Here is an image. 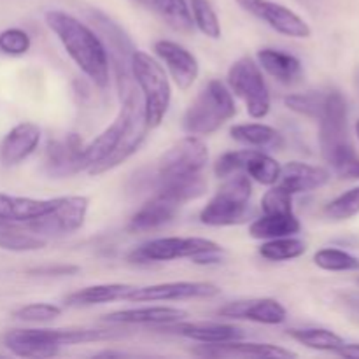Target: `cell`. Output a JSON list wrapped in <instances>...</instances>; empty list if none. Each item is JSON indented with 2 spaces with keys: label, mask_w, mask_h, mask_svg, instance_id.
Here are the masks:
<instances>
[{
  "label": "cell",
  "mask_w": 359,
  "mask_h": 359,
  "mask_svg": "<svg viewBox=\"0 0 359 359\" xmlns=\"http://www.w3.org/2000/svg\"><path fill=\"white\" fill-rule=\"evenodd\" d=\"M46 25L58 37L67 55L79 67L81 72L97 86H107L111 60L100 35L76 16L60 9L46 13Z\"/></svg>",
  "instance_id": "cell-1"
},
{
  "label": "cell",
  "mask_w": 359,
  "mask_h": 359,
  "mask_svg": "<svg viewBox=\"0 0 359 359\" xmlns=\"http://www.w3.org/2000/svg\"><path fill=\"white\" fill-rule=\"evenodd\" d=\"M237 114L233 93L219 79H210L182 116V130L188 135L207 137Z\"/></svg>",
  "instance_id": "cell-2"
},
{
  "label": "cell",
  "mask_w": 359,
  "mask_h": 359,
  "mask_svg": "<svg viewBox=\"0 0 359 359\" xmlns=\"http://www.w3.org/2000/svg\"><path fill=\"white\" fill-rule=\"evenodd\" d=\"M132 76L139 86L144 116L151 130L158 128L167 116L172 102V88L163 65L146 51L135 49L132 55Z\"/></svg>",
  "instance_id": "cell-3"
},
{
  "label": "cell",
  "mask_w": 359,
  "mask_h": 359,
  "mask_svg": "<svg viewBox=\"0 0 359 359\" xmlns=\"http://www.w3.org/2000/svg\"><path fill=\"white\" fill-rule=\"evenodd\" d=\"M252 182L249 175L237 172L219 186L216 195L200 212V221L207 226H233L244 223L251 214Z\"/></svg>",
  "instance_id": "cell-4"
},
{
  "label": "cell",
  "mask_w": 359,
  "mask_h": 359,
  "mask_svg": "<svg viewBox=\"0 0 359 359\" xmlns=\"http://www.w3.org/2000/svg\"><path fill=\"white\" fill-rule=\"evenodd\" d=\"M228 86L245 104V111L252 119H263L272 107L269 84L263 77L262 67L251 58L242 56L228 70Z\"/></svg>",
  "instance_id": "cell-5"
},
{
  "label": "cell",
  "mask_w": 359,
  "mask_h": 359,
  "mask_svg": "<svg viewBox=\"0 0 359 359\" xmlns=\"http://www.w3.org/2000/svg\"><path fill=\"white\" fill-rule=\"evenodd\" d=\"M207 161H209V149L205 142L200 137L186 135L161 154L160 160L156 161V170L151 184L154 186L168 179L200 174L205 168Z\"/></svg>",
  "instance_id": "cell-6"
},
{
  "label": "cell",
  "mask_w": 359,
  "mask_h": 359,
  "mask_svg": "<svg viewBox=\"0 0 359 359\" xmlns=\"http://www.w3.org/2000/svg\"><path fill=\"white\" fill-rule=\"evenodd\" d=\"M90 200L86 196H58L51 210L28 221L27 228L39 237H65L79 230L86 219Z\"/></svg>",
  "instance_id": "cell-7"
},
{
  "label": "cell",
  "mask_w": 359,
  "mask_h": 359,
  "mask_svg": "<svg viewBox=\"0 0 359 359\" xmlns=\"http://www.w3.org/2000/svg\"><path fill=\"white\" fill-rule=\"evenodd\" d=\"M217 242L202 237H161L144 242L128 255V262L146 265V263L174 262V259L188 258L209 251H219Z\"/></svg>",
  "instance_id": "cell-8"
},
{
  "label": "cell",
  "mask_w": 359,
  "mask_h": 359,
  "mask_svg": "<svg viewBox=\"0 0 359 359\" xmlns=\"http://www.w3.org/2000/svg\"><path fill=\"white\" fill-rule=\"evenodd\" d=\"M149 130L151 128L146 123V116H144L142 98H139V95H137L132 100L128 119H126V125L121 137H119V142L116 144L114 149H112L100 163L88 168V172H90L91 175H100L112 170V168L119 167L121 163H125L130 156H133V154L140 149V146H142L144 140H146Z\"/></svg>",
  "instance_id": "cell-9"
},
{
  "label": "cell",
  "mask_w": 359,
  "mask_h": 359,
  "mask_svg": "<svg viewBox=\"0 0 359 359\" xmlns=\"http://www.w3.org/2000/svg\"><path fill=\"white\" fill-rule=\"evenodd\" d=\"M237 4L245 13L265 21L277 34L293 39L311 37L312 30L307 21L283 4L272 0H237Z\"/></svg>",
  "instance_id": "cell-10"
},
{
  "label": "cell",
  "mask_w": 359,
  "mask_h": 359,
  "mask_svg": "<svg viewBox=\"0 0 359 359\" xmlns=\"http://www.w3.org/2000/svg\"><path fill=\"white\" fill-rule=\"evenodd\" d=\"M221 293L219 287L212 283H198V280H177V283H161L151 286H135L125 300L133 304L146 302H175L193 300V298H214Z\"/></svg>",
  "instance_id": "cell-11"
},
{
  "label": "cell",
  "mask_w": 359,
  "mask_h": 359,
  "mask_svg": "<svg viewBox=\"0 0 359 359\" xmlns=\"http://www.w3.org/2000/svg\"><path fill=\"white\" fill-rule=\"evenodd\" d=\"M88 170L84 161V142L77 133L65 139L49 140L44 153V172L53 179H65Z\"/></svg>",
  "instance_id": "cell-12"
},
{
  "label": "cell",
  "mask_w": 359,
  "mask_h": 359,
  "mask_svg": "<svg viewBox=\"0 0 359 359\" xmlns=\"http://www.w3.org/2000/svg\"><path fill=\"white\" fill-rule=\"evenodd\" d=\"M319 121V144L325 156L335 147L351 142L347 128V102L340 91H326Z\"/></svg>",
  "instance_id": "cell-13"
},
{
  "label": "cell",
  "mask_w": 359,
  "mask_h": 359,
  "mask_svg": "<svg viewBox=\"0 0 359 359\" xmlns=\"http://www.w3.org/2000/svg\"><path fill=\"white\" fill-rule=\"evenodd\" d=\"M154 53L161 60V63L167 67L179 90H189L195 84V81L198 79V60L179 42L161 39V41L154 42Z\"/></svg>",
  "instance_id": "cell-14"
},
{
  "label": "cell",
  "mask_w": 359,
  "mask_h": 359,
  "mask_svg": "<svg viewBox=\"0 0 359 359\" xmlns=\"http://www.w3.org/2000/svg\"><path fill=\"white\" fill-rule=\"evenodd\" d=\"M217 316L276 326L286 321L287 311L280 302L273 300V298H251V300H237L223 305L217 309Z\"/></svg>",
  "instance_id": "cell-15"
},
{
  "label": "cell",
  "mask_w": 359,
  "mask_h": 359,
  "mask_svg": "<svg viewBox=\"0 0 359 359\" xmlns=\"http://www.w3.org/2000/svg\"><path fill=\"white\" fill-rule=\"evenodd\" d=\"M158 330L184 337V339L198 344H224L244 339V330L241 326L214 321L191 323L182 319V321L170 323V325H158Z\"/></svg>",
  "instance_id": "cell-16"
},
{
  "label": "cell",
  "mask_w": 359,
  "mask_h": 359,
  "mask_svg": "<svg viewBox=\"0 0 359 359\" xmlns=\"http://www.w3.org/2000/svg\"><path fill=\"white\" fill-rule=\"evenodd\" d=\"M2 340L4 346L20 358H53L60 351L49 328L11 330Z\"/></svg>",
  "instance_id": "cell-17"
},
{
  "label": "cell",
  "mask_w": 359,
  "mask_h": 359,
  "mask_svg": "<svg viewBox=\"0 0 359 359\" xmlns=\"http://www.w3.org/2000/svg\"><path fill=\"white\" fill-rule=\"evenodd\" d=\"M203 358H276L287 359L297 358V353L273 344H256V342H233L224 344H202L198 349L193 351Z\"/></svg>",
  "instance_id": "cell-18"
},
{
  "label": "cell",
  "mask_w": 359,
  "mask_h": 359,
  "mask_svg": "<svg viewBox=\"0 0 359 359\" xmlns=\"http://www.w3.org/2000/svg\"><path fill=\"white\" fill-rule=\"evenodd\" d=\"M41 142V128L32 121H23L11 128L0 144V160L6 167H14L35 153Z\"/></svg>",
  "instance_id": "cell-19"
},
{
  "label": "cell",
  "mask_w": 359,
  "mask_h": 359,
  "mask_svg": "<svg viewBox=\"0 0 359 359\" xmlns=\"http://www.w3.org/2000/svg\"><path fill=\"white\" fill-rule=\"evenodd\" d=\"M181 207V203L175 202L170 196L154 191V195L133 214L128 223V230L133 231V233L158 230V228L170 223L177 216Z\"/></svg>",
  "instance_id": "cell-20"
},
{
  "label": "cell",
  "mask_w": 359,
  "mask_h": 359,
  "mask_svg": "<svg viewBox=\"0 0 359 359\" xmlns=\"http://www.w3.org/2000/svg\"><path fill=\"white\" fill-rule=\"evenodd\" d=\"M328 181L330 172L326 168L302 163V161H290L280 167L279 181L276 184L294 196L323 188Z\"/></svg>",
  "instance_id": "cell-21"
},
{
  "label": "cell",
  "mask_w": 359,
  "mask_h": 359,
  "mask_svg": "<svg viewBox=\"0 0 359 359\" xmlns=\"http://www.w3.org/2000/svg\"><path fill=\"white\" fill-rule=\"evenodd\" d=\"M188 318V312L175 307H139L116 311L104 316L105 323L112 325H170Z\"/></svg>",
  "instance_id": "cell-22"
},
{
  "label": "cell",
  "mask_w": 359,
  "mask_h": 359,
  "mask_svg": "<svg viewBox=\"0 0 359 359\" xmlns=\"http://www.w3.org/2000/svg\"><path fill=\"white\" fill-rule=\"evenodd\" d=\"M53 203L55 198L39 200L0 193V219L11 223H28L35 217L44 216L48 210H51Z\"/></svg>",
  "instance_id": "cell-23"
},
{
  "label": "cell",
  "mask_w": 359,
  "mask_h": 359,
  "mask_svg": "<svg viewBox=\"0 0 359 359\" xmlns=\"http://www.w3.org/2000/svg\"><path fill=\"white\" fill-rule=\"evenodd\" d=\"M230 137L238 144L251 149L277 151L284 146V139L279 130L265 123H242L230 128Z\"/></svg>",
  "instance_id": "cell-24"
},
{
  "label": "cell",
  "mask_w": 359,
  "mask_h": 359,
  "mask_svg": "<svg viewBox=\"0 0 359 359\" xmlns=\"http://www.w3.org/2000/svg\"><path fill=\"white\" fill-rule=\"evenodd\" d=\"M258 65L265 70L269 76L277 79L279 83L290 84L300 77L302 62L291 53L283 51V49L265 48L258 51Z\"/></svg>",
  "instance_id": "cell-25"
},
{
  "label": "cell",
  "mask_w": 359,
  "mask_h": 359,
  "mask_svg": "<svg viewBox=\"0 0 359 359\" xmlns=\"http://www.w3.org/2000/svg\"><path fill=\"white\" fill-rule=\"evenodd\" d=\"M133 284H95V286L83 287L79 291H74L65 298V305L69 307H91V305L111 304L116 300H125L126 294L133 290Z\"/></svg>",
  "instance_id": "cell-26"
},
{
  "label": "cell",
  "mask_w": 359,
  "mask_h": 359,
  "mask_svg": "<svg viewBox=\"0 0 359 359\" xmlns=\"http://www.w3.org/2000/svg\"><path fill=\"white\" fill-rule=\"evenodd\" d=\"M302 230L300 219L294 212L263 214L249 226V235L258 241H270L279 237H293Z\"/></svg>",
  "instance_id": "cell-27"
},
{
  "label": "cell",
  "mask_w": 359,
  "mask_h": 359,
  "mask_svg": "<svg viewBox=\"0 0 359 359\" xmlns=\"http://www.w3.org/2000/svg\"><path fill=\"white\" fill-rule=\"evenodd\" d=\"M244 174L249 175L251 181L259 182L263 186H273L279 181L280 165L276 158L266 154L262 149H251L244 165Z\"/></svg>",
  "instance_id": "cell-28"
},
{
  "label": "cell",
  "mask_w": 359,
  "mask_h": 359,
  "mask_svg": "<svg viewBox=\"0 0 359 359\" xmlns=\"http://www.w3.org/2000/svg\"><path fill=\"white\" fill-rule=\"evenodd\" d=\"M151 6L163 18L165 23L174 28L175 32L189 34L195 27L191 9H189V4L186 0H153Z\"/></svg>",
  "instance_id": "cell-29"
},
{
  "label": "cell",
  "mask_w": 359,
  "mask_h": 359,
  "mask_svg": "<svg viewBox=\"0 0 359 359\" xmlns=\"http://www.w3.org/2000/svg\"><path fill=\"white\" fill-rule=\"evenodd\" d=\"M259 256L266 262H287V259L300 258L305 255L307 245L304 241L293 237H279L263 241L262 248L258 249Z\"/></svg>",
  "instance_id": "cell-30"
},
{
  "label": "cell",
  "mask_w": 359,
  "mask_h": 359,
  "mask_svg": "<svg viewBox=\"0 0 359 359\" xmlns=\"http://www.w3.org/2000/svg\"><path fill=\"white\" fill-rule=\"evenodd\" d=\"M287 335L297 340L302 346L314 351H332L335 353L344 344V339L337 335L332 330L325 328H304V330H287Z\"/></svg>",
  "instance_id": "cell-31"
},
{
  "label": "cell",
  "mask_w": 359,
  "mask_h": 359,
  "mask_svg": "<svg viewBox=\"0 0 359 359\" xmlns=\"http://www.w3.org/2000/svg\"><path fill=\"white\" fill-rule=\"evenodd\" d=\"M323 158L340 179H359V154L351 142L335 147Z\"/></svg>",
  "instance_id": "cell-32"
},
{
  "label": "cell",
  "mask_w": 359,
  "mask_h": 359,
  "mask_svg": "<svg viewBox=\"0 0 359 359\" xmlns=\"http://www.w3.org/2000/svg\"><path fill=\"white\" fill-rule=\"evenodd\" d=\"M189 9H191L195 27L209 39L221 37V23L216 11L210 6L209 0H189Z\"/></svg>",
  "instance_id": "cell-33"
},
{
  "label": "cell",
  "mask_w": 359,
  "mask_h": 359,
  "mask_svg": "<svg viewBox=\"0 0 359 359\" xmlns=\"http://www.w3.org/2000/svg\"><path fill=\"white\" fill-rule=\"evenodd\" d=\"M316 266L326 272H351L359 270V259L342 249H321L314 255Z\"/></svg>",
  "instance_id": "cell-34"
},
{
  "label": "cell",
  "mask_w": 359,
  "mask_h": 359,
  "mask_svg": "<svg viewBox=\"0 0 359 359\" xmlns=\"http://www.w3.org/2000/svg\"><path fill=\"white\" fill-rule=\"evenodd\" d=\"M325 95L323 91H309V93H293L284 98V105L290 111L305 118L318 119L321 116L323 104H325Z\"/></svg>",
  "instance_id": "cell-35"
},
{
  "label": "cell",
  "mask_w": 359,
  "mask_h": 359,
  "mask_svg": "<svg viewBox=\"0 0 359 359\" xmlns=\"http://www.w3.org/2000/svg\"><path fill=\"white\" fill-rule=\"evenodd\" d=\"M44 245V238L35 233H27V231L18 226H13L11 230L0 233V249H6V251H37Z\"/></svg>",
  "instance_id": "cell-36"
},
{
  "label": "cell",
  "mask_w": 359,
  "mask_h": 359,
  "mask_svg": "<svg viewBox=\"0 0 359 359\" xmlns=\"http://www.w3.org/2000/svg\"><path fill=\"white\" fill-rule=\"evenodd\" d=\"M359 214V186L337 196L325 207V216L333 221H346Z\"/></svg>",
  "instance_id": "cell-37"
},
{
  "label": "cell",
  "mask_w": 359,
  "mask_h": 359,
  "mask_svg": "<svg viewBox=\"0 0 359 359\" xmlns=\"http://www.w3.org/2000/svg\"><path fill=\"white\" fill-rule=\"evenodd\" d=\"M62 316V309L53 304H28L14 312V318L25 323H49Z\"/></svg>",
  "instance_id": "cell-38"
},
{
  "label": "cell",
  "mask_w": 359,
  "mask_h": 359,
  "mask_svg": "<svg viewBox=\"0 0 359 359\" xmlns=\"http://www.w3.org/2000/svg\"><path fill=\"white\" fill-rule=\"evenodd\" d=\"M32 39L21 28H7L0 32V51L11 56H21L30 51Z\"/></svg>",
  "instance_id": "cell-39"
},
{
  "label": "cell",
  "mask_w": 359,
  "mask_h": 359,
  "mask_svg": "<svg viewBox=\"0 0 359 359\" xmlns=\"http://www.w3.org/2000/svg\"><path fill=\"white\" fill-rule=\"evenodd\" d=\"M263 214H287L293 212V195L273 184L262 198Z\"/></svg>",
  "instance_id": "cell-40"
},
{
  "label": "cell",
  "mask_w": 359,
  "mask_h": 359,
  "mask_svg": "<svg viewBox=\"0 0 359 359\" xmlns=\"http://www.w3.org/2000/svg\"><path fill=\"white\" fill-rule=\"evenodd\" d=\"M249 151H251V147L241 151H228V153L221 154L216 160V163H214L216 177L224 179L231 174H237V172H244V165L249 156Z\"/></svg>",
  "instance_id": "cell-41"
},
{
  "label": "cell",
  "mask_w": 359,
  "mask_h": 359,
  "mask_svg": "<svg viewBox=\"0 0 359 359\" xmlns=\"http://www.w3.org/2000/svg\"><path fill=\"white\" fill-rule=\"evenodd\" d=\"M79 266L76 265H46V266H39V269H32L30 272L32 276H41V277H69V276H76L79 272Z\"/></svg>",
  "instance_id": "cell-42"
},
{
  "label": "cell",
  "mask_w": 359,
  "mask_h": 359,
  "mask_svg": "<svg viewBox=\"0 0 359 359\" xmlns=\"http://www.w3.org/2000/svg\"><path fill=\"white\" fill-rule=\"evenodd\" d=\"M339 356L349 358V359H359V344H346L344 342L339 349L335 351Z\"/></svg>",
  "instance_id": "cell-43"
},
{
  "label": "cell",
  "mask_w": 359,
  "mask_h": 359,
  "mask_svg": "<svg viewBox=\"0 0 359 359\" xmlns=\"http://www.w3.org/2000/svg\"><path fill=\"white\" fill-rule=\"evenodd\" d=\"M135 4H139V6H144V7H151V2L153 0H133Z\"/></svg>",
  "instance_id": "cell-44"
},
{
  "label": "cell",
  "mask_w": 359,
  "mask_h": 359,
  "mask_svg": "<svg viewBox=\"0 0 359 359\" xmlns=\"http://www.w3.org/2000/svg\"><path fill=\"white\" fill-rule=\"evenodd\" d=\"M356 135H358V139H359V119L356 121Z\"/></svg>",
  "instance_id": "cell-45"
},
{
  "label": "cell",
  "mask_w": 359,
  "mask_h": 359,
  "mask_svg": "<svg viewBox=\"0 0 359 359\" xmlns=\"http://www.w3.org/2000/svg\"><path fill=\"white\" fill-rule=\"evenodd\" d=\"M358 88H359V74H358Z\"/></svg>",
  "instance_id": "cell-46"
}]
</instances>
